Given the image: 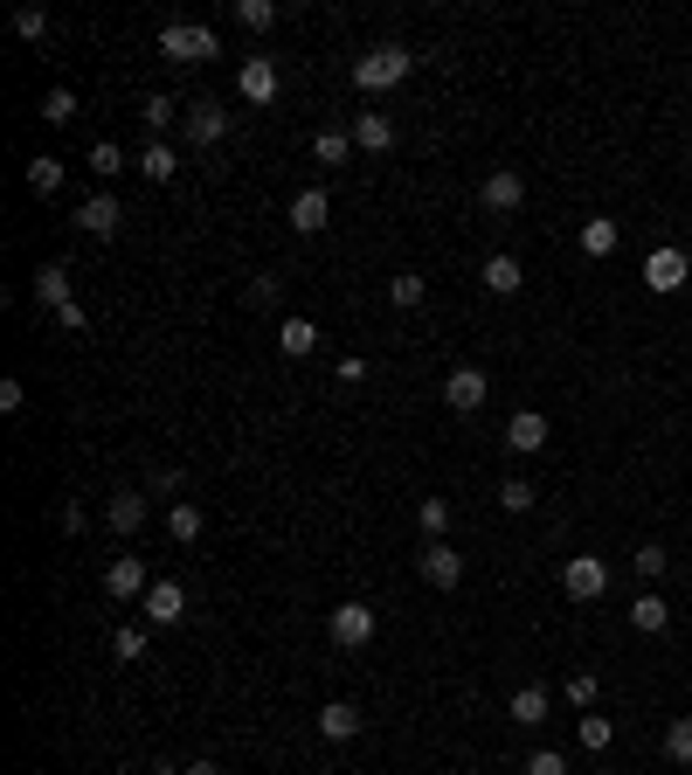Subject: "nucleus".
<instances>
[{
  "label": "nucleus",
  "instance_id": "nucleus-1",
  "mask_svg": "<svg viewBox=\"0 0 692 775\" xmlns=\"http://www.w3.org/2000/svg\"><path fill=\"white\" fill-rule=\"evenodd\" d=\"M408 70H416V56H408L402 42H374L368 56H353V84H361L368 97H388L408 84Z\"/></svg>",
  "mask_w": 692,
  "mask_h": 775
},
{
  "label": "nucleus",
  "instance_id": "nucleus-2",
  "mask_svg": "<svg viewBox=\"0 0 692 775\" xmlns=\"http://www.w3.org/2000/svg\"><path fill=\"white\" fill-rule=\"evenodd\" d=\"M160 56L167 63H215L222 42H215L209 21H167V29H160Z\"/></svg>",
  "mask_w": 692,
  "mask_h": 775
},
{
  "label": "nucleus",
  "instance_id": "nucleus-3",
  "mask_svg": "<svg viewBox=\"0 0 692 775\" xmlns=\"http://www.w3.org/2000/svg\"><path fill=\"white\" fill-rule=\"evenodd\" d=\"M561 588H568V603H603L609 596V561L568 554V561H561Z\"/></svg>",
  "mask_w": 692,
  "mask_h": 775
},
{
  "label": "nucleus",
  "instance_id": "nucleus-4",
  "mask_svg": "<svg viewBox=\"0 0 692 775\" xmlns=\"http://www.w3.org/2000/svg\"><path fill=\"white\" fill-rule=\"evenodd\" d=\"M685 277H692V264H685V250H672V243H658V250L645 256V291H651V298H672V291H685Z\"/></svg>",
  "mask_w": 692,
  "mask_h": 775
},
{
  "label": "nucleus",
  "instance_id": "nucleus-5",
  "mask_svg": "<svg viewBox=\"0 0 692 775\" xmlns=\"http://www.w3.org/2000/svg\"><path fill=\"white\" fill-rule=\"evenodd\" d=\"M181 139L188 146H222L228 139V112L215 105V97H194V105L181 112Z\"/></svg>",
  "mask_w": 692,
  "mask_h": 775
},
{
  "label": "nucleus",
  "instance_id": "nucleus-6",
  "mask_svg": "<svg viewBox=\"0 0 692 775\" xmlns=\"http://www.w3.org/2000/svg\"><path fill=\"white\" fill-rule=\"evenodd\" d=\"M326 630H332L340 651H361V644H374V609L368 603H340V609L326 616Z\"/></svg>",
  "mask_w": 692,
  "mask_h": 775
},
{
  "label": "nucleus",
  "instance_id": "nucleus-7",
  "mask_svg": "<svg viewBox=\"0 0 692 775\" xmlns=\"http://www.w3.org/2000/svg\"><path fill=\"white\" fill-rule=\"evenodd\" d=\"M146 588H152V575H146L139 554H118V561L105 567V596H111V603H146Z\"/></svg>",
  "mask_w": 692,
  "mask_h": 775
},
{
  "label": "nucleus",
  "instance_id": "nucleus-8",
  "mask_svg": "<svg viewBox=\"0 0 692 775\" xmlns=\"http://www.w3.org/2000/svg\"><path fill=\"white\" fill-rule=\"evenodd\" d=\"M478 201H485V215H520L526 180L512 173V167H492V173H485V188H478Z\"/></svg>",
  "mask_w": 692,
  "mask_h": 775
},
{
  "label": "nucleus",
  "instance_id": "nucleus-9",
  "mask_svg": "<svg viewBox=\"0 0 692 775\" xmlns=\"http://www.w3.org/2000/svg\"><path fill=\"white\" fill-rule=\"evenodd\" d=\"M505 450H512V457H541V450H547V416H541V408H512Z\"/></svg>",
  "mask_w": 692,
  "mask_h": 775
},
{
  "label": "nucleus",
  "instance_id": "nucleus-10",
  "mask_svg": "<svg viewBox=\"0 0 692 775\" xmlns=\"http://www.w3.org/2000/svg\"><path fill=\"white\" fill-rule=\"evenodd\" d=\"M139 609H146V624H152V630H173V624L188 616V588H181V582H152Z\"/></svg>",
  "mask_w": 692,
  "mask_h": 775
},
{
  "label": "nucleus",
  "instance_id": "nucleus-11",
  "mask_svg": "<svg viewBox=\"0 0 692 775\" xmlns=\"http://www.w3.org/2000/svg\"><path fill=\"white\" fill-rule=\"evenodd\" d=\"M118 222H125V209H118V194H105V188H97L84 209H76V229H84V236H97V243H111Z\"/></svg>",
  "mask_w": 692,
  "mask_h": 775
},
{
  "label": "nucleus",
  "instance_id": "nucleus-12",
  "mask_svg": "<svg viewBox=\"0 0 692 775\" xmlns=\"http://www.w3.org/2000/svg\"><path fill=\"white\" fill-rule=\"evenodd\" d=\"M236 91L249 97V105H277V91H285V76H277V63H270V56H249V63L236 70Z\"/></svg>",
  "mask_w": 692,
  "mask_h": 775
},
{
  "label": "nucleus",
  "instance_id": "nucleus-13",
  "mask_svg": "<svg viewBox=\"0 0 692 775\" xmlns=\"http://www.w3.org/2000/svg\"><path fill=\"white\" fill-rule=\"evenodd\" d=\"M423 582L429 588H457V582H465V561H457V548H450V540H423Z\"/></svg>",
  "mask_w": 692,
  "mask_h": 775
},
{
  "label": "nucleus",
  "instance_id": "nucleus-14",
  "mask_svg": "<svg viewBox=\"0 0 692 775\" xmlns=\"http://www.w3.org/2000/svg\"><path fill=\"white\" fill-rule=\"evenodd\" d=\"M485 368H450V381H444V402L457 408V416H471V408H485Z\"/></svg>",
  "mask_w": 692,
  "mask_h": 775
},
{
  "label": "nucleus",
  "instance_id": "nucleus-15",
  "mask_svg": "<svg viewBox=\"0 0 692 775\" xmlns=\"http://www.w3.org/2000/svg\"><path fill=\"white\" fill-rule=\"evenodd\" d=\"M361 728H368V720H361V707H353V700H326L319 707V734L326 741H353Z\"/></svg>",
  "mask_w": 692,
  "mask_h": 775
},
{
  "label": "nucleus",
  "instance_id": "nucleus-16",
  "mask_svg": "<svg viewBox=\"0 0 692 775\" xmlns=\"http://www.w3.org/2000/svg\"><path fill=\"white\" fill-rule=\"evenodd\" d=\"M326 222H332V201H326V188H305V194L291 201V229H298V236H319Z\"/></svg>",
  "mask_w": 692,
  "mask_h": 775
},
{
  "label": "nucleus",
  "instance_id": "nucleus-17",
  "mask_svg": "<svg viewBox=\"0 0 692 775\" xmlns=\"http://www.w3.org/2000/svg\"><path fill=\"white\" fill-rule=\"evenodd\" d=\"M353 146L395 152V118H388V112H361V118H353Z\"/></svg>",
  "mask_w": 692,
  "mask_h": 775
},
{
  "label": "nucleus",
  "instance_id": "nucleus-18",
  "mask_svg": "<svg viewBox=\"0 0 692 775\" xmlns=\"http://www.w3.org/2000/svg\"><path fill=\"white\" fill-rule=\"evenodd\" d=\"M485 291H492V298H512V291H520V284H526V270H520V256H485Z\"/></svg>",
  "mask_w": 692,
  "mask_h": 775
},
{
  "label": "nucleus",
  "instance_id": "nucleus-19",
  "mask_svg": "<svg viewBox=\"0 0 692 775\" xmlns=\"http://www.w3.org/2000/svg\"><path fill=\"white\" fill-rule=\"evenodd\" d=\"M617 243H624V229L609 222V215H588L582 222V256H596V264H603V256H617Z\"/></svg>",
  "mask_w": 692,
  "mask_h": 775
},
{
  "label": "nucleus",
  "instance_id": "nucleus-20",
  "mask_svg": "<svg viewBox=\"0 0 692 775\" xmlns=\"http://www.w3.org/2000/svg\"><path fill=\"white\" fill-rule=\"evenodd\" d=\"M105 527H111V533H139V527H146V492H111Z\"/></svg>",
  "mask_w": 692,
  "mask_h": 775
},
{
  "label": "nucleus",
  "instance_id": "nucleus-21",
  "mask_svg": "<svg viewBox=\"0 0 692 775\" xmlns=\"http://www.w3.org/2000/svg\"><path fill=\"white\" fill-rule=\"evenodd\" d=\"M664 624H672V603L658 596V588H645V596L630 603V630H645V637H658Z\"/></svg>",
  "mask_w": 692,
  "mask_h": 775
},
{
  "label": "nucleus",
  "instance_id": "nucleus-22",
  "mask_svg": "<svg viewBox=\"0 0 692 775\" xmlns=\"http://www.w3.org/2000/svg\"><path fill=\"white\" fill-rule=\"evenodd\" d=\"M35 305H49V312H63V305H70V270L63 264H42L35 270Z\"/></svg>",
  "mask_w": 692,
  "mask_h": 775
},
{
  "label": "nucleus",
  "instance_id": "nucleus-23",
  "mask_svg": "<svg viewBox=\"0 0 692 775\" xmlns=\"http://www.w3.org/2000/svg\"><path fill=\"white\" fill-rule=\"evenodd\" d=\"M139 173L152 180V188H160V180H173V173H181V152H173L167 139H152V146L139 152Z\"/></svg>",
  "mask_w": 692,
  "mask_h": 775
},
{
  "label": "nucleus",
  "instance_id": "nucleus-24",
  "mask_svg": "<svg viewBox=\"0 0 692 775\" xmlns=\"http://www.w3.org/2000/svg\"><path fill=\"white\" fill-rule=\"evenodd\" d=\"M347 152H353V132H340V125H319L312 160H319V167H347Z\"/></svg>",
  "mask_w": 692,
  "mask_h": 775
},
{
  "label": "nucleus",
  "instance_id": "nucleus-25",
  "mask_svg": "<svg viewBox=\"0 0 692 775\" xmlns=\"http://www.w3.org/2000/svg\"><path fill=\"white\" fill-rule=\"evenodd\" d=\"M277 347H285L291 360H305V353L319 347V326L312 319H285V326H277Z\"/></svg>",
  "mask_w": 692,
  "mask_h": 775
},
{
  "label": "nucleus",
  "instance_id": "nucleus-26",
  "mask_svg": "<svg viewBox=\"0 0 692 775\" xmlns=\"http://www.w3.org/2000/svg\"><path fill=\"white\" fill-rule=\"evenodd\" d=\"M512 720H520V728H541V720H547V686H520V692H512Z\"/></svg>",
  "mask_w": 692,
  "mask_h": 775
},
{
  "label": "nucleus",
  "instance_id": "nucleus-27",
  "mask_svg": "<svg viewBox=\"0 0 692 775\" xmlns=\"http://www.w3.org/2000/svg\"><path fill=\"white\" fill-rule=\"evenodd\" d=\"M630 567H637V582H645V588H658V575H664V567H672V554H664L658 540H645V548L630 554Z\"/></svg>",
  "mask_w": 692,
  "mask_h": 775
},
{
  "label": "nucleus",
  "instance_id": "nucleus-28",
  "mask_svg": "<svg viewBox=\"0 0 692 775\" xmlns=\"http://www.w3.org/2000/svg\"><path fill=\"white\" fill-rule=\"evenodd\" d=\"M575 741L588 747V755H603V747H609V741H617V728H609V720H603V713H582V720H575Z\"/></svg>",
  "mask_w": 692,
  "mask_h": 775
},
{
  "label": "nucleus",
  "instance_id": "nucleus-29",
  "mask_svg": "<svg viewBox=\"0 0 692 775\" xmlns=\"http://www.w3.org/2000/svg\"><path fill=\"white\" fill-rule=\"evenodd\" d=\"M388 298H395V305H402V312H416V305H423V298H429V284H423V277H416V270H395V277H388Z\"/></svg>",
  "mask_w": 692,
  "mask_h": 775
},
{
  "label": "nucleus",
  "instance_id": "nucleus-30",
  "mask_svg": "<svg viewBox=\"0 0 692 775\" xmlns=\"http://www.w3.org/2000/svg\"><path fill=\"white\" fill-rule=\"evenodd\" d=\"M167 533L181 540V548H188V540H201V506H194V499H181V506L167 512Z\"/></svg>",
  "mask_w": 692,
  "mask_h": 775
},
{
  "label": "nucleus",
  "instance_id": "nucleus-31",
  "mask_svg": "<svg viewBox=\"0 0 692 775\" xmlns=\"http://www.w3.org/2000/svg\"><path fill=\"white\" fill-rule=\"evenodd\" d=\"M29 188H35V194H56V188H63V160L35 152V160H29Z\"/></svg>",
  "mask_w": 692,
  "mask_h": 775
},
{
  "label": "nucleus",
  "instance_id": "nucleus-32",
  "mask_svg": "<svg viewBox=\"0 0 692 775\" xmlns=\"http://www.w3.org/2000/svg\"><path fill=\"white\" fill-rule=\"evenodd\" d=\"M416 527H423V540H444V533H450V506H444V499H423V506H416Z\"/></svg>",
  "mask_w": 692,
  "mask_h": 775
},
{
  "label": "nucleus",
  "instance_id": "nucleus-33",
  "mask_svg": "<svg viewBox=\"0 0 692 775\" xmlns=\"http://www.w3.org/2000/svg\"><path fill=\"white\" fill-rule=\"evenodd\" d=\"M664 755H672L679 768H692V713H685V720H672V728H664Z\"/></svg>",
  "mask_w": 692,
  "mask_h": 775
},
{
  "label": "nucleus",
  "instance_id": "nucleus-34",
  "mask_svg": "<svg viewBox=\"0 0 692 775\" xmlns=\"http://www.w3.org/2000/svg\"><path fill=\"white\" fill-rule=\"evenodd\" d=\"M236 21H243V29H256V35L277 29V0H236Z\"/></svg>",
  "mask_w": 692,
  "mask_h": 775
},
{
  "label": "nucleus",
  "instance_id": "nucleus-35",
  "mask_svg": "<svg viewBox=\"0 0 692 775\" xmlns=\"http://www.w3.org/2000/svg\"><path fill=\"white\" fill-rule=\"evenodd\" d=\"M139 118L152 125V132H167V125H173V118H181V105H173V97H167V91H152V97H146V105H139Z\"/></svg>",
  "mask_w": 692,
  "mask_h": 775
},
{
  "label": "nucleus",
  "instance_id": "nucleus-36",
  "mask_svg": "<svg viewBox=\"0 0 692 775\" xmlns=\"http://www.w3.org/2000/svg\"><path fill=\"white\" fill-rule=\"evenodd\" d=\"M499 506H505V512H533V506H541V492H533L526 478H505V485H499Z\"/></svg>",
  "mask_w": 692,
  "mask_h": 775
},
{
  "label": "nucleus",
  "instance_id": "nucleus-37",
  "mask_svg": "<svg viewBox=\"0 0 692 775\" xmlns=\"http://www.w3.org/2000/svg\"><path fill=\"white\" fill-rule=\"evenodd\" d=\"M118 167H125V152H118L111 139H91V173H97V180H111Z\"/></svg>",
  "mask_w": 692,
  "mask_h": 775
},
{
  "label": "nucleus",
  "instance_id": "nucleus-38",
  "mask_svg": "<svg viewBox=\"0 0 692 775\" xmlns=\"http://www.w3.org/2000/svg\"><path fill=\"white\" fill-rule=\"evenodd\" d=\"M146 644H152V637H146V630H139V624H125V630H118V637H111V651H118V658H125V665H139V658H146Z\"/></svg>",
  "mask_w": 692,
  "mask_h": 775
},
{
  "label": "nucleus",
  "instance_id": "nucleus-39",
  "mask_svg": "<svg viewBox=\"0 0 692 775\" xmlns=\"http://www.w3.org/2000/svg\"><path fill=\"white\" fill-rule=\"evenodd\" d=\"M42 118H49V125H70V118H76V91H63V84H56V91L42 97Z\"/></svg>",
  "mask_w": 692,
  "mask_h": 775
},
{
  "label": "nucleus",
  "instance_id": "nucleus-40",
  "mask_svg": "<svg viewBox=\"0 0 692 775\" xmlns=\"http://www.w3.org/2000/svg\"><path fill=\"white\" fill-rule=\"evenodd\" d=\"M14 35H21V42H42V35H49V14H42V8H21V14H14Z\"/></svg>",
  "mask_w": 692,
  "mask_h": 775
},
{
  "label": "nucleus",
  "instance_id": "nucleus-41",
  "mask_svg": "<svg viewBox=\"0 0 692 775\" xmlns=\"http://www.w3.org/2000/svg\"><path fill=\"white\" fill-rule=\"evenodd\" d=\"M568 700H575L582 713H596V671H575V679H568Z\"/></svg>",
  "mask_w": 692,
  "mask_h": 775
},
{
  "label": "nucleus",
  "instance_id": "nucleus-42",
  "mask_svg": "<svg viewBox=\"0 0 692 775\" xmlns=\"http://www.w3.org/2000/svg\"><path fill=\"white\" fill-rule=\"evenodd\" d=\"M243 298H249V305H277V298H285V284L264 270V277H249V291H243Z\"/></svg>",
  "mask_w": 692,
  "mask_h": 775
},
{
  "label": "nucleus",
  "instance_id": "nucleus-43",
  "mask_svg": "<svg viewBox=\"0 0 692 775\" xmlns=\"http://www.w3.org/2000/svg\"><path fill=\"white\" fill-rule=\"evenodd\" d=\"M526 775H568V762H561L554 747H541V755H526Z\"/></svg>",
  "mask_w": 692,
  "mask_h": 775
},
{
  "label": "nucleus",
  "instance_id": "nucleus-44",
  "mask_svg": "<svg viewBox=\"0 0 692 775\" xmlns=\"http://www.w3.org/2000/svg\"><path fill=\"white\" fill-rule=\"evenodd\" d=\"M56 326H63V332H84V326H91V312H84V305H76V298H70V305H63V312H56Z\"/></svg>",
  "mask_w": 692,
  "mask_h": 775
},
{
  "label": "nucleus",
  "instance_id": "nucleus-45",
  "mask_svg": "<svg viewBox=\"0 0 692 775\" xmlns=\"http://www.w3.org/2000/svg\"><path fill=\"white\" fill-rule=\"evenodd\" d=\"M21 402H29V388H21V381H0V408H8V416H14Z\"/></svg>",
  "mask_w": 692,
  "mask_h": 775
},
{
  "label": "nucleus",
  "instance_id": "nucleus-46",
  "mask_svg": "<svg viewBox=\"0 0 692 775\" xmlns=\"http://www.w3.org/2000/svg\"><path fill=\"white\" fill-rule=\"evenodd\" d=\"M181 775H222V768H215V762H188Z\"/></svg>",
  "mask_w": 692,
  "mask_h": 775
}]
</instances>
